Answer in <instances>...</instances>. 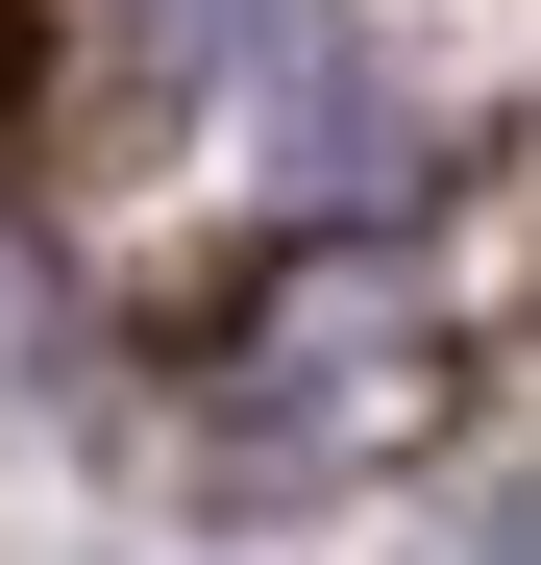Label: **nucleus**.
Returning <instances> with one entry per match:
<instances>
[{
	"label": "nucleus",
	"instance_id": "7ed1b4c3",
	"mask_svg": "<svg viewBox=\"0 0 541 565\" xmlns=\"http://www.w3.org/2000/svg\"><path fill=\"white\" fill-rule=\"evenodd\" d=\"M0 124H25V0H0Z\"/></svg>",
	"mask_w": 541,
	"mask_h": 565
},
{
	"label": "nucleus",
	"instance_id": "f03ea898",
	"mask_svg": "<svg viewBox=\"0 0 541 565\" xmlns=\"http://www.w3.org/2000/svg\"><path fill=\"white\" fill-rule=\"evenodd\" d=\"M0 369H50V270L25 246H0Z\"/></svg>",
	"mask_w": 541,
	"mask_h": 565
},
{
	"label": "nucleus",
	"instance_id": "f257e3e1",
	"mask_svg": "<svg viewBox=\"0 0 541 565\" xmlns=\"http://www.w3.org/2000/svg\"><path fill=\"white\" fill-rule=\"evenodd\" d=\"M443 418V320L394 246H296L270 270V320L198 369V492L222 516H296V492H370V467H418Z\"/></svg>",
	"mask_w": 541,
	"mask_h": 565
}]
</instances>
